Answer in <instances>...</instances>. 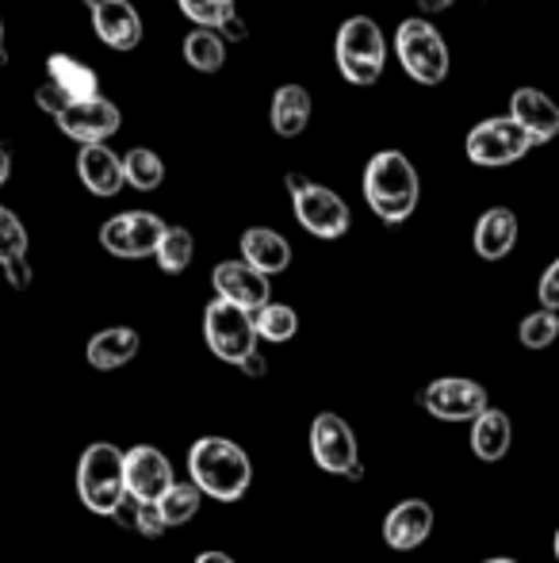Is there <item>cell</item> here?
<instances>
[{"label":"cell","mask_w":559,"mask_h":563,"mask_svg":"<svg viewBox=\"0 0 559 563\" xmlns=\"http://www.w3.org/2000/svg\"><path fill=\"white\" fill-rule=\"evenodd\" d=\"M188 483L203 498H215V503L226 506L242 503L254 487V460L238 441L208 433L188 449Z\"/></svg>","instance_id":"6da1fadb"},{"label":"cell","mask_w":559,"mask_h":563,"mask_svg":"<svg viewBox=\"0 0 559 563\" xmlns=\"http://www.w3.org/2000/svg\"><path fill=\"white\" fill-rule=\"evenodd\" d=\"M360 192H365V203L372 208L376 219H383L388 227H399L418 211L422 177L403 150H380V154L368 157Z\"/></svg>","instance_id":"7a4b0ae2"},{"label":"cell","mask_w":559,"mask_h":563,"mask_svg":"<svg viewBox=\"0 0 559 563\" xmlns=\"http://www.w3.org/2000/svg\"><path fill=\"white\" fill-rule=\"evenodd\" d=\"M337 74L357 89H368L388 69V38L372 15H349L334 35Z\"/></svg>","instance_id":"3957f363"},{"label":"cell","mask_w":559,"mask_h":563,"mask_svg":"<svg viewBox=\"0 0 559 563\" xmlns=\"http://www.w3.org/2000/svg\"><path fill=\"white\" fill-rule=\"evenodd\" d=\"M77 495H81L85 510L97 518H112L115 506L127 498L123 487V449L112 441H97L81 452L77 460Z\"/></svg>","instance_id":"277c9868"},{"label":"cell","mask_w":559,"mask_h":563,"mask_svg":"<svg viewBox=\"0 0 559 563\" xmlns=\"http://www.w3.org/2000/svg\"><path fill=\"white\" fill-rule=\"evenodd\" d=\"M395 58L403 66V74L411 81L425 85V89L440 85L448 77V69H452L445 35L433 23L418 20V15H411V20H403L395 27Z\"/></svg>","instance_id":"5b68a950"},{"label":"cell","mask_w":559,"mask_h":563,"mask_svg":"<svg viewBox=\"0 0 559 563\" xmlns=\"http://www.w3.org/2000/svg\"><path fill=\"white\" fill-rule=\"evenodd\" d=\"M288 192H291V208H295V219L306 234L322 238V242H337V238L349 234L353 216L349 203L326 185H314L303 173H288Z\"/></svg>","instance_id":"8992f818"},{"label":"cell","mask_w":559,"mask_h":563,"mask_svg":"<svg viewBox=\"0 0 559 563\" xmlns=\"http://www.w3.org/2000/svg\"><path fill=\"white\" fill-rule=\"evenodd\" d=\"M306 445H311L314 464L326 475H345V479H360V445L353 426L342 415L326 410V415H314L311 433H306Z\"/></svg>","instance_id":"52a82bcc"},{"label":"cell","mask_w":559,"mask_h":563,"mask_svg":"<svg viewBox=\"0 0 559 563\" xmlns=\"http://www.w3.org/2000/svg\"><path fill=\"white\" fill-rule=\"evenodd\" d=\"M463 150H468L471 165L502 169V165L522 162V157L533 150V142H529V134L514 123V119L499 115V119H483V123L471 126L468 139H463Z\"/></svg>","instance_id":"ba28073f"},{"label":"cell","mask_w":559,"mask_h":563,"mask_svg":"<svg viewBox=\"0 0 559 563\" xmlns=\"http://www.w3.org/2000/svg\"><path fill=\"white\" fill-rule=\"evenodd\" d=\"M203 341H208V349L219 356V361L238 368V364L257 349L254 319H249L242 307H231V303H223V299H211L208 311H203Z\"/></svg>","instance_id":"9c48e42d"},{"label":"cell","mask_w":559,"mask_h":563,"mask_svg":"<svg viewBox=\"0 0 559 563\" xmlns=\"http://www.w3.org/2000/svg\"><path fill=\"white\" fill-rule=\"evenodd\" d=\"M165 227L169 223L161 216H154V211H120V216H112L100 227V245L120 261L154 257Z\"/></svg>","instance_id":"30bf717a"},{"label":"cell","mask_w":559,"mask_h":563,"mask_svg":"<svg viewBox=\"0 0 559 563\" xmlns=\"http://www.w3.org/2000/svg\"><path fill=\"white\" fill-rule=\"evenodd\" d=\"M422 407L437 422H476L491 407V395L468 376H440L422 391Z\"/></svg>","instance_id":"8fae6325"},{"label":"cell","mask_w":559,"mask_h":563,"mask_svg":"<svg viewBox=\"0 0 559 563\" xmlns=\"http://www.w3.org/2000/svg\"><path fill=\"white\" fill-rule=\"evenodd\" d=\"M54 123H58V131L66 134V139L81 142V146H104L112 134H120L123 115L108 97H92V100H77V104L62 108V112L54 115Z\"/></svg>","instance_id":"7c38bea8"},{"label":"cell","mask_w":559,"mask_h":563,"mask_svg":"<svg viewBox=\"0 0 559 563\" xmlns=\"http://www.w3.org/2000/svg\"><path fill=\"white\" fill-rule=\"evenodd\" d=\"M172 483H177V475H172V464L161 449L131 445L123 452V487H127V498H135V503H157Z\"/></svg>","instance_id":"4fadbf2b"},{"label":"cell","mask_w":559,"mask_h":563,"mask_svg":"<svg viewBox=\"0 0 559 563\" xmlns=\"http://www.w3.org/2000/svg\"><path fill=\"white\" fill-rule=\"evenodd\" d=\"M92 15V35L115 54H131L142 43V15L131 0H85Z\"/></svg>","instance_id":"5bb4252c"},{"label":"cell","mask_w":559,"mask_h":563,"mask_svg":"<svg viewBox=\"0 0 559 563\" xmlns=\"http://www.w3.org/2000/svg\"><path fill=\"white\" fill-rule=\"evenodd\" d=\"M211 288H215V299L242 307L246 314H254L257 307H265L272 299V284L249 265H242V261H219L211 268Z\"/></svg>","instance_id":"9a60e30c"},{"label":"cell","mask_w":559,"mask_h":563,"mask_svg":"<svg viewBox=\"0 0 559 563\" xmlns=\"http://www.w3.org/2000/svg\"><path fill=\"white\" fill-rule=\"evenodd\" d=\"M433 506L425 498H403L399 506H391V514L383 518V541L391 544L395 552H414L429 541L433 533Z\"/></svg>","instance_id":"2e32d148"},{"label":"cell","mask_w":559,"mask_h":563,"mask_svg":"<svg viewBox=\"0 0 559 563\" xmlns=\"http://www.w3.org/2000/svg\"><path fill=\"white\" fill-rule=\"evenodd\" d=\"M510 119H514L517 126H522L525 134H529L533 146H545V142H552L559 134V108L552 97H545L540 89H517L514 97H510Z\"/></svg>","instance_id":"e0dca14e"},{"label":"cell","mask_w":559,"mask_h":563,"mask_svg":"<svg viewBox=\"0 0 559 563\" xmlns=\"http://www.w3.org/2000/svg\"><path fill=\"white\" fill-rule=\"evenodd\" d=\"M242 250V265H249L254 273H261L265 280L269 276H280L291 268V242L272 227H249L238 242Z\"/></svg>","instance_id":"ac0fdd59"},{"label":"cell","mask_w":559,"mask_h":563,"mask_svg":"<svg viewBox=\"0 0 559 563\" xmlns=\"http://www.w3.org/2000/svg\"><path fill=\"white\" fill-rule=\"evenodd\" d=\"M77 177L100 200H112L123 192V169H120V154L112 146H81L77 154Z\"/></svg>","instance_id":"d6986e66"},{"label":"cell","mask_w":559,"mask_h":563,"mask_svg":"<svg viewBox=\"0 0 559 563\" xmlns=\"http://www.w3.org/2000/svg\"><path fill=\"white\" fill-rule=\"evenodd\" d=\"M138 349H142L138 330L108 327V330H100V334L89 338V345H85V361H89V368H97V372H115V368H123V364L135 361Z\"/></svg>","instance_id":"ffe728a7"},{"label":"cell","mask_w":559,"mask_h":563,"mask_svg":"<svg viewBox=\"0 0 559 563\" xmlns=\"http://www.w3.org/2000/svg\"><path fill=\"white\" fill-rule=\"evenodd\" d=\"M46 85H54V89H58L69 104L100 97L97 69H92L89 62H77V58H69V54H62V51L46 58Z\"/></svg>","instance_id":"44dd1931"},{"label":"cell","mask_w":559,"mask_h":563,"mask_svg":"<svg viewBox=\"0 0 559 563\" xmlns=\"http://www.w3.org/2000/svg\"><path fill=\"white\" fill-rule=\"evenodd\" d=\"M514 445V422H510L506 410L487 407L483 415L471 422V452H476L483 464H499L502 456Z\"/></svg>","instance_id":"7402d4cb"},{"label":"cell","mask_w":559,"mask_h":563,"mask_svg":"<svg viewBox=\"0 0 559 563\" xmlns=\"http://www.w3.org/2000/svg\"><path fill=\"white\" fill-rule=\"evenodd\" d=\"M476 253L483 261H502L517 245V216L510 208H491L476 223Z\"/></svg>","instance_id":"603a6c76"},{"label":"cell","mask_w":559,"mask_h":563,"mask_svg":"<svg viewBox=\"0 0 559 563\" xmlns=\"http://www.w3.org/2000/svg\"><path fill=\"white\" fill-rule=\"evenodd\" d=\"M311 112H314V100L303 85H280V89L272 92L269 123L280 139H295V134H303L306 123H311Z\"/></svg>","instance_id":"cb8c5ba5"},{"label":"cell","mask_w":559,"mask_h":563,"mask_svg":"<svg viewBox=\"0 0 559 563\" xmlns=\"http://www.w3.org/2000/svg\"><path fill=\"white\" fill-rule=\"evenodd\" d=\"M120 169H123V188H135V192H154L161 188L165 180V162L161 154H154L149 146H135L120 157Z\"/></svg>","instance_id":"d4e9b609"},{"label":"cell","mask_w":559,"mask_h":563,"mask_svg":"<svg viewBox=\"0 0 559 563\" xmlns=\"http://www.w3.org/2000/svg\"><path fill=\"white\" fill-rule=\"evenodd\" d=\"M180 51H185V62L195 74H219V69L226 66V43L215 31H203V27L188 31Z\"/></svg>","instance_id":"484cf974"},{"label":"cell","mask_w":559,"mask_h":563,"mask_svg":"<svg viewBox=\"0 0 559 563\" xmlns=\"http://www.w3.org/2000/svg\"><path fill=\"white\" fill-rule=\"evenodd\" d=\"M192 257H195L192 230L188 227H165L161 242H157V250H154L157 268H161L165 276H180L188 265H192Z\"/></svg>","instance_id":"4316f807"},{"label":"cell","mask_w":559,"mask_h":563,"mask_svg":"<svg viewBox=\"0 0 559 563\" xmlns=\"http://www.w3.org/2000/svg\"><path fill=\"white\" fill-rule=\"evenodd\" d=\"M254 334L257 341H272V345H283V341H291L299 334V314H295V307H288V303H265V307H257L254 314Z\"/></svg>","instance_id":"83f0119b"},{"label":"cell","mask_w":559,"mask_h":563,"mask_svg":"<svg viewBox=\"0 0 559 563\" xmlns=\"http://www.w3.org/2000/svg\"><path fill=\"white\" fill-rule=\"evenodd\" d=\"M200 503H203V495L192 487V483H172V487L165 490L154 506H157V518H161V526L172 529V526H185V521H192L195 514H200Z\"/></svg>","instance_id":"f1b7e54d"},{"label":"cell","mask_w":559,"mask_h":563,"mask_svg":"<svg viewBox=\"0 0 559 563\" xmlns=\"http://www.w3.org/2000/svg\"><path fill=\"white\" fill-rule=\"evenodd\" d=\"M177 8L203 31H219L231 15H238V0H177Z\"/></svg>","instance_id":"f546056e"},{"label":"cell","mask_w":559,"mask_h":563,"mask_svg":"<svg viewBox=\"0 0 559 563\" xmlns=\"http://www.w3.org/2000/svg\"><path fill=\"white\" fill-rule=\"evenodd\" d=\"M556 338H559V314H552V311H533V314H525L522 327H517V341H522L525 349H533V353L548 349Z\"/></svg>","instance_id":"4dcf8cb0"},{"label":"cell","mask_w":559,"mask_h":563,"mask_svg":"<svg viewBox=\"0 0 559 563\" xmlns=\"http://www.w3.org/2000/svg\"><path fill=\"white\" fill-rule=\"evenodd\" d=\"M23 257H27V227L20 223L15 211H8L4 203H0V268Z\"/></svg>","instance_id":"1f68e13d"},{"label":"cell","mask_w":559,"mask_h":563,"mask_svg":"<svg viewBox=\"0 0 559 563\" xmlns=\"http://www.w3.org/2000/svg\"><path fill=\"white\" fill-rule=\"evenodd\" d=\"M131 503H135V498H131ZM131 529L146 537V541H157V537L165 533L161 518H157V506L154 503H135V510H131Z\"/></svg>","instance_id":"d6a6232c"},{"label":"cell","mask_w":559,"mask_h":563,"mask_svg":"<svg viewBox=\"0 0 559 563\" xmlns=\"http://www.w3.org/2000/svg\"><path fill=\"white\" fill-rule=\"evenodd\" d=\"M540 311H559V261H552L540 276Z\"/></svg>","instance_id":"836d02e7"},{"label":"cell","mask_w":559,"mask_h":563,"mask_svg":"<svg viewBox=\"0 0 559 563\" xmlns=\"http://www.w3.org/2000/svg\"><path fill=\"white\" fill-rule=\"evenodd\" d=\"M4 280H8V288H15V291L31 288V261L23 257V261H12V265H4Z\"/></svg>","instance_id":"e575fe53"},{"label":"cell","mask_w":559,"mask_h":563,"mask_svg":"<svg viewBox=\"0 0 559 563\" xmlns=\"http://www.w3.org/2000/svg\"><path fill=\"white\" fill-rule=\"evenodd\" d=\"M223 43H246V35H249V27L242 23V15H231V20L223 23V27L215 31Z\"/></svg>","instance_id":"d590c367"},{"label":"cell","mask_w":559,"mask_h":563,"mask_svg":"<svg viewBox=\"0 0 559 563\" xmlns=\"http://www.w3.org/2000/svg\"><path fill=\"white\" fill-rule=\"evenodd\" d=\"M242 368V376H249V379H261V376H269V361H265V353L261 349H254V353L246 356V361L238 364Z\"/></svg>","instance_id":"8d00e7d4"},{"label":"cell","mask_w":559,"mask_h":563,"mask_svg":"<svg viewBox=\"0 0 559 563\" xmlns=\"http://www.w3.org/2000/svg\"><path fill=\"white\" fill-rule=\"evenodd\" d=\"M12 180V150L8 146H0V188Z\"/></svg>","instance_id":"74e56055"},{"label":"cell","mask_w":559,"mask_h":563,"mask_svg":"<svg viewBox=\"0 0 559 563\" xmlns=\"http://www.w3.org/2000/svg\"><path fill=\"white\" fill-rule=\"evenodd\" d=\"M452 4H456V0H418V8L425 15H440V12H448Z\"/></svg>","instance_id":"f35d334b"},{"label":"cell","mask_w":559,"mask_h":563,"mask_svg":"<svg viewBox=\"0 0 559 563\" xmlns=\"http://www.w3.org/2000/svg\"><path fill=\"white\" fill-rule=\"evenodd\" d=\"M192 563H234V556H226V552H219V549H208V552H200Z\"/></svg>","instance_id":"ab89813d"},{"label":"cell","mask_w":559,"mask_h":563,"mask_svg":"<svg viewBox=\"0 0 559 563\" xmlns=\"http://www.w3.org/2000/svg\"><path fill=\"white\" fill-rule=\"evenodd\" d=\"M479 563H517V560H510V556H491V560H479Z\"/></svg>","instance_id":"60d3db41"},{"label":"cell","mask_w":559,"mask_h":563,"mask_svg":"<svg viewBox=\"0 0 559 563\" xmlns=\"http://www.w3.org/2000/svg\"><path fill=\"white\" fill-rule=\"evenodd\" d=\"M0 66H4V23H0Z\"/></svg>","instance_id":"b9f144b4"}]
</instances>
